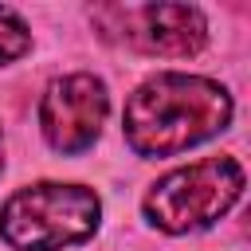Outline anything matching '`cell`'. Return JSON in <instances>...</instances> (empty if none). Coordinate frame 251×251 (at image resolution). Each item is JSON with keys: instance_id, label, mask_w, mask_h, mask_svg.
Segmentation results:
<instances>
[{"instance_id": "6da1fadb", "label": "cell", "mask_w": 251, "mask_h": 251, "mask_svg": "<svg viewBox=\"0 0 251 251\" xmlns=\"http://www.w3.org/2000/svg\"><path fill=\"white\" fill-rule=\"evenodd\" d=\"M231 118V98L220 82L200 75H153L126 102V141L141 157H173L216 137Z\"/></svg>"}, {"instance_id": "7a4b0ae2", "label": "cell", "mask_w": 251, "mask_h": 251, "mask_svg": "<svg viewBox=\"0 0 251 251\" xmlns=\"http://www.w3.org/2000/svg\"><path fill=\"white\" fill-rule=\"evenodd\" d=\"M98 196L82 184H31L0 208V235L16 251H63L98 227Z\"/></svg>"}, {"instance_id": "3957f363", "label": "cell", "mask_w": 251, "mask_h": 251, "mask_svg": "<svg viewBox=\"0 0 251 251\" xmlns=\"http://www.w3.org/2000/svg\"><path fill=\"white\" fill-rule=\"evenodd\" d=\"M243 192V169L231 157H208L188 169H173L145 196V216L161 231H196L216 224Z\"/></svg>"}, {"instance_id": "277c9868", "label": "cell", "mask_w": 251, "mask_h": 251, "mask_svg": "<svg viewBox=\"0 0 251 251\" xmlns=\"http://www.w3.org/2000/svg\"><path fill=\"white\" fill-rule=\"evenodd\" d=\"M106 110H110V98H106L102 78L63 75L47 86V94L39 102V126H43V137L51 141V149L82 153L102 133Z\"/></svg>"}, {"instance_id": "5b68a950", "label": "cell", "mask_w": 251, "mask_h": 251, "mask_svg": "<svg viewBox=\"0 0 251 251\" xmlns=\"http://www.w3.org/2000/svg\"><path fill=\"white\" fill-rule=\"evenodd\" d=\"M122 16V39L145 55H196L208 39V24L192 4H145V8H114Z\"/></svg>"}, {"instance_id": "8992f818", "label": "cell", "mask_w": 251, "mask_h": 251, "mask_svg": "<svg viewBox=\"0 0 251 251\" xmlns=\"http://www.w3.org/2000/svg\"><path fill=\"white\" fill-rule=\"evenodd\" d=\"M27 47H31V35H27L24 20H20L12 8H0V63L20 59Z\"/></svg>"}, {"instance_id": "52a82bcc", "label": "cell", "mask_w": 251, "mask_h": 251, "mask_svg": "<svg viewBox=\"0 0 251 251\" xmlns=\"http://www.w3.org/2000/svg\"><path fill=\"white\" fill-rule=\"evenodd\" d=\"M0 169H4V133H0Z\"/></svg>"}]
</instances>
